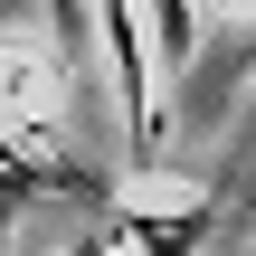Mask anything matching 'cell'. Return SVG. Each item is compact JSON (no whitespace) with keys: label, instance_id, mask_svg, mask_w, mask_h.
Masks as SVG:
<instances>
[{"label":"cell","instance_id":"obj_1","mask_svg":"<svg viewBox=\"0 0 256 256\" xmlns=\"http://www.w3.org/2000/svg\"><path fill=\"white\" fill-rule=\"evenodd\" d=\"M104 48H114V76H124V133H133V162H162V114H152V38H142V10H95Z\"/></svg>","mask_w":256,"mask_h":256},{"label":"cell","instance_id":"obj_2","mask_svg":"<svg viewBox=\"0 0 256 256\" xmlns=\"http://www.w3.org/2000/svg\"><path fill=\"white\" fill-rule=\"evenodd\" d=\"M200 228H209V209H180V218H142V209H114V218H104V238H133L142 256H190V247H200Z\"/></svg>","mask_w":256,"mask_h":256},{"label":"cell","instance_id":"obj_3","mask_svg":"<svg viewBox=\"0 0 256 256\" xmlns=\"http://www.w3.org/2000/svg\"><path fill=\"white\" fill-rule=\"evenodd\" d=\"M142 28H162V57H171V66L190 57V10H180V0H171V10H152Z\"/></svg>","mask_w":256,"mask_h":256},{"label":"cell","instance_id":"obj_4","mask_svg":"<svg viewBox=\"0 0 256 256\" xmlns=\"http://www.w3.org/2000/svg\"><path fill=\"white\" fill-rule=\"evenodd\" d=\"M28 190H38V180H0V228L19 218V200H28Z\"/></svg>","mask_w":256,"mask_h":256}]
</instances>
